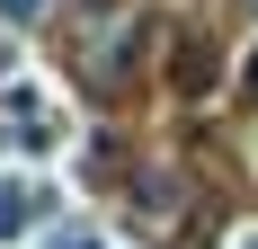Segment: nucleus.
<instances>
[{"mask_svg":"<svg viewBox=\"0 0 258 249\" xmlns=\"http://www.w3.org/2000/svg\"><path fill=\"white\" fill-rule=\"evenodd\" d=\"M53 205H62V196H53L45 178H0V249H18L27 231L53 214Z\"/></svg>","mask_w":258,"mask_h":249,"instance_id":"1","label":"nucleus"},{"mask_svg":"<svg viewBox=\"0 0 258 249\" xmlns=\"http://www.w3.org/2000/svg\"><path fill=\"white\" fill-rule=\"evenodd\" d=\"M134 205H143V214H169V205H178V187H169V178H143V187H134Z\"/></svg>","mask_w":258,"mask_h":249,"instance_id":"2","label":"nucleus"},{"mask_svg":"<svg viewBox=\"0 0 258 249\" xmlns=\"http://www.w3.org/2000/svg\"><path fill=\"white\" fill-rule=\"evenodd\" d=\"M9 116H45V80H18L9 89Z\"/></svg>","mask_w":258,"mask_h":249,"instance_id":"3","label":"nucleus"},{"mask_svg":"<svg viewBox=\"0 0 258 249\" xmlns=\"http://www.w3.org/2000/svg\"><path fill=\"white\" fill-rule=\"evenodd\" d=\"M45 9H53V0H0V18H9V27H36Z\"/></svg>","mask_w":258,"mask_h":249,"instance_id":"4","label":"nucleus"},{"mask_svg":"<svg viewBox=\"0 0 258 249\" xmlns=\"http://www.w3.org/2000/svg\"><path fill=\"white\" fill-rule=\"evenodd\" d=\"M53 249H107V240H98L89 223H62V231H53Z\"/></svg>","mask_w":258,"mask_h":249,"instance_id":"5","label":"nucleus"},{"mask_svg":"<svg viewBox=\"0 0 258 249\" xmlns=\"http://www.w3.org/2000/svg\"><path fill=\"white\" fill-rule=\"evenodd\" d=\"M232 249H258V231H240V240H232Z\"/></svg>","mask_w":258,"mask_h":249,"instance_id":"6","label":"nucleus"}]
</instances>
